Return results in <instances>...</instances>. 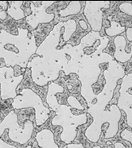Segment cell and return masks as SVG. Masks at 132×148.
Segmentation results:
<instances>
[{
	"label": "cell",
	"instance_id": "8fae6325",
	"mask_svg": "<svg viewBox=\"0 0 132 148\" xmlns=\"http://www.w3.org/2000/svg\"><path fill=\"white\" fill-rule=\"evenodd\" d=\"M81 10V5L79 2H71L66 9L60 11V15L62 17H66L72 14H77Z\"/></svg>",
	"mask_w": 132,
	"mask_h": 148
},
{
	"label": "cell",
	"instance_id": "ac0fdd59",
	"mask_svg": "<svg viewBox=\"0 0 132 148\" xmlns=\"http://www.w3.org/2000/svg\"><path fill=\"white\" fill-rule=\"evenodd\" d=\"M126 34L129 42H132V28H127L126 31Z\"/></svg>",
	"mask_w": 132,
	"mask_h": 148
},
{
	"label": "cell",
	"instance_id": "e0dca14e",
	"mask_svg": "<svg viewBox=\"0 0 132 148\" xmlns=\"http://www.w3.org/2000/svg\"><path fill=\"white\" fill-rule=\"evenodd\" d=\"M63 148H84L83 144L79 143V144H74V143H72V144H68L66 146H64ZM92 148H101L100 146H97V147H94Z\"/></svg>",
	"mask_w": 132,
	"mask_h": 148
},
{
	"label": "cell",
	"instance_id": "8992f818",
	"mask_svg": "<svg viewBox=\"0 0 132 148\" xmlns=\"http://www.w3.org/2000/svg\"><path fill=\"white\" fill-rule=\"evenodd\" d=\"M53 3V2H43L42 3V6L39 8L34 7V3H31V8H32L34 17H27V23H29L33 28H36L39 23H50L52 19L54 18V14H46L45 13V9L46 7L51 6Z\"/></svg>",
	"mask_w": 132,
	"mask_h": 148
},
{
	"label": "cell",
	"instance_id": "277c9868",
	"mask_svg": "<svg viewBox=\"0 0 132 148\" xmlns=\"http://www.w3.org/2000/svg\"><path fill=\"white\" fill-rule=\"evenodd\" d=\"M23 75L18 77L14 76V69L12 67H2L0 69V83H1V98L6 100L8 98L15 97V89L21 81Z\"/></svg>",
	"mask_w": 132,
	"mask_h": 148
},
{
	"label": "cell",
	"instance_id": "4fadbf2b",
	"mask_svg": "<svg viewBox=\"0 0 132 148\" xmlns=\"http://www.w3.org/2000/svg\"><path fill=\"white\" fill-rule=\"evenodd\" d=\"M77 29V24L75 20H69L66 23V27H65V33H64V41H68V38L71 37L72 34L75 32Z\"/></svg>",
	"mask_w": 132,
	"mask_h": 148
},
{
	"label": "cell",
	"instance_id": "ffe728a7",
	"mask_svg": "<svg viewBox=\"0 0 132 148\" xmlns=\"http://www.w3.org/2000/svg\"><path fill=\"white\" fill-rule=\"evenodd\" d=\"M80 24H81V27H82L83 29H87V25H86L85 22H84V21H81V22H80Z\"/></svg>",
	"mask_w": 132,
	"mask_h": 148
},
{
	"label": "cell",
	"instance_id": "2e32d148",
	"mask_svg": "<svg viewBox=\"0 0 132 148\" xmlns=\"http://www.w3.org/2000/svg\"><path fill=\"white\" fill-rule=\"evenodd\" d=\"M119 9L121 11H122L123 13L128 14L129 15L131 14L132 17V4L130 3H124L120 5L119 7ZM132 21V18H131Z\"/></svg>",
	"mask_w": 132,
	"mask_h": 148
},
{
	"label": "cell",
	"instance_id": "5b68a950",
	"mask_svg": "<svg viewBox=\"0 0 132 148\" xmlns=\"http://www.w3.org/2000/svg\"><path fill=\"white\" fill-rule=\"evenodd\" d=\"M132 87V73L126 75L123 77L120 88V97L117 106L119 109H122L127 116V125L132 128V94L127 92L130 88Z\"/></svg>",
	"mask_w": 132,
	"mask_h": 148
},
{
	"label": "cell",
	"instance_id": "52a82bcc",
	"mask_svg": "<svg viewBox=\"0 0 132 148\" xmlns=\"http://www.w3.org/2000/svg\"><path fill=\"white\" fill-rule=\"evenodd\" d=\"M114 43L116 45V52L114 56L116 61L124 63L131 59V57L130 56L129 53H127L125 51L127 41L123 36H117L114 40Z\"/></svg>",
	"mask_w": 132,
	"mask_h": 148
},
{
	"label": "cell",
	"instance_id": "7c38bea8",
	"mask_svg": "<svg viewBox=\"0 0 132 148\" xmlns=\"http://www.w3.org/2000/svg\"><path fill=\"white\" fill-rule=\"evenodd\" d=\"M125 29V27L121 26L119 23H117L116 21H111V27L107 28L105 29V33L108 36L112 37V36L118 35L119 34L124 32Z\"/></svg>",
	"mask_w": 132,
	"mask_h": 148
},
{
	"label": "cell",
	"instance_id": "ba28073f",
	"mask_svg": "<svg viewBox=\"0 0 132 148\" xmlns=\"http://www.w3.org/2000/svg\"><path fill=\"white\" fill-rule=\"evenodd\" d=\"M36 140L41 147L59 148L54 141V135L49 129H43L36 135Z\"/></svg>",
	"mask_w": 132,
	"mask_h": 148
},
{
	"label": "cell",
	"instance_id": "603a6c76",
	"mask_svg": "<svg viewBox=\"0 0 132 148\" xmlns=\"http://www.w3.org/2000/svg\"><path fill=\"white\" fill-rule=\"evenodd\" d=\"M26 148H31V146H28Z\"/></svg>",
	"mask_w": 132,
	"mask_h": 148
},
{
	"label": "cell",
	"instance_id": "30bf717a",
	"mask_svg": "<svg viewBox=\"0 0 132 148\" xmlns=\"http://www.w3.org/2000/svg\"><path fill=\"white\" fill-rule=\"evenodd\" d=\"M23 5V2H14L10 3V8H8L7 12L15 20H19L25 16L23 10L20 8Z\"/></svg>",
	"mask_w": 132,
	"mask_h": 148
},
{
	"label": "cell",
	"instance_id": "44dd1931",
	"mask_svg": "<svg viewBox=\"0 0 132 148\" xmlns=\"http://www.w3.org/2000/svg\"><path fill=\"white\" fill-rule=\"evenodd\" d=\"M129 54H130V56L132 58V45H131V52L129 53Z\"/></svg>",
	"mask_w": 132,
	"mask_h": 148
},
{
	"label": "cell",
	"instance_id": "6da1fadb",
	"mask_svg": "<svg viewBox=\"0 0 132 148\" xmlns=\"http://www.w3.org/2000/svg\"><path fill=\"white\" fill-rule=\"evenodd\" d=\"M93 117V123L85 131L86 138L92 143H97L101 135V127L103 123H108L109 127L107 131L104 138H111L115 137L119 129V122L121 119L120 109L117 105L112 104L110 111L90 112Z\"/></svg>",
	"mask_w": 132,
	"mask_h": 148
},
{
	"label": "cell",
	"instance_id": "7a4b0ae2",
	"mask_svg": "<svg viewBox=\"0 0 132 148\" xmlns=\"http://www.w3.org/2000/svg\"><path fill=\"white\" fill-rule=\"evenodd\" d=\"M86 122V114L73 116L67 108L66 111H57V116L53 119L52 123L53 125H60L62 127L63 132L61 135V139L66 143H70L74 140L77 135V128L78 126L83 125Z\"/></svg>",
	"mask_w": 132,
	"mask_h": 148
},
{
	"label": "cell",
	"instance_id": "9c48e42d",
	"mask_svg": "<svg viewBox=\"0 0 132 148\" xmlns=\"http://www.w3.org/2000/svg\"><path fill=\"white\" fill-rule=\"evenodd\" d=\"M17 115L14 112V111H11L9 114H8V116H6V118L4 119L3 122H2L0 123V136L2 135V134L3 133L4 130L6 128H8L9 127V125L10 124V123L12 122V120H13L15 117H17ZM0 148H18L16 147H14V146H12V145H9L6 143H4L3 140H1L0 139Z\"/></svg>",
	"mask_w": 132,
	"mask_h": 148
},
{
	"label": "cell",
	"instance_id": "7402d4cb",
	"mask_svg": "<svg viewBox=\"0 0 132 148\" xmlns=\"http://www.w3.org/2000/svg\"><path fill=\"white\" fill-rule=\"evenodd\" d=\"M7 3L6 2H4V3H3V2H0V5H2V4H6Z\"/></svg>",
	"mask_w": 132,
	"mask_h": 148
},
{
	"label": "cell",
	"instance_id": "3957f363",
	"mask_svg": "<svg viewBox=\"0 0 132 148\" xmlns=\"http://www.w3.org/2000/svg\"><path fill=\"white\" fill-rule=\"evenodd\" d=\"M12 105L14 108L16 109L29 108V107L34 108L36 123L38 126L42 125L49 118V110L44 106L41 97L29 88L23 89L21 92V95L17 96L14 99Z\"/></svg>",
	"mask_w": 132,
	"mask_h": 148
},
{
	"label": "cell",
	"instance_id": "5bb4252c",
	"mask_svg": "<svg viewBox=\"0 0 132 148\" xmlns=\"http://www.w3.org/2000/svg\"><path fill=\"white\" fill-rule=\"evenodd\" d=\"M121 137H122V138H123L124 140L131 142V143L132 144V132H130L129 130H127V129L123 130V131L121 132ZM114 147H115V148H126L124 145L122 144V143H119V142L116 143L114 144Z\"/></svg>",
	"mask_w": 132,
	"mask_h": 148
},
{
	"label": "cell",
	"instance_id": "9a60e30c",
	"mask_svg": "<svg viewBox=\"0 0 132 148\" xmlns=\"http://www.w3.org/2000/svg\"><path fill=\"white\" fill-rule=\"evenodd\" d=\"M68 103H69L72 108H77V109H80V110L84 109V107L81 105V103H80V102L77 100V98L74 97H68Z\"/></svg>",
	"mask_w": 132,
	"mask_h": 148
},
{
	"label": "cell",
	"instance_id": "d6986e66",
	"mask_svg": "<svg viewBox=\"0 0 132 148\" xmlns=\"http://www.w3.org/2000/svg\"><path fill=\"white\" fill-rule=\"evenodd\" d=\"M7 17V12L5 11V10H2V11H0V18L1 19H6Z\"/></svg>",
	"mask_w": 132,
	"mask_h": 148
}]
</instances>
